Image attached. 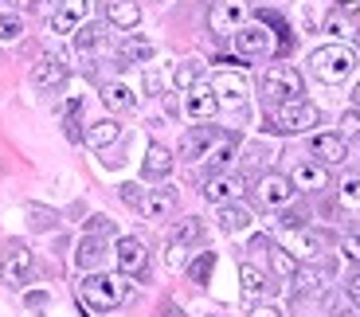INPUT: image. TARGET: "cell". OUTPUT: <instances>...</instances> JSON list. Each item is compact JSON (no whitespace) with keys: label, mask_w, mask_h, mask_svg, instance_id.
<instances>
[{"label":"cell","mask_w":360,"mask_h":317,"mask_svg":"<svg viewBox=\"0 0 360 317\" xmlns=\"http://www.w3.org/2000/svg\"><path fill=\"white\" fill-rule=\"evenodd\" d=\"M129 298V282L126 274H102V271H90L86 278L79 282V302L90 317L98 313H114L122 302Z\"/></svg>","instance_id":"6da1fadb"},{"label":"cell","mask_w":360,"mask_h":317,"mask_svg":"<svg viewBox=\"0 0 360 317\" xmlns=\"http://www.w3.org/2000/svg\"><path fill=\"white\" fill-rule=\"evenodd\" d=\"M352 71H356V51H352L349 44H325L309 55V75H314L317 82L337 86V82H345Z\"/></svg>","instance_id":"7a4b0ae2"},{"label":"cell","mask_w":360,"mask_h":317,"mask_svg":"<svg viewBox=\"0 0 360 317\" xmlns=\"http://www.w3.org/2000/svg\"><path fill=\"white\" fill-rule=\"evenodd\" d=\"M317 122H321V110H317L314 102L309 98H290V102H278V106H274L266 129L270 134H309Z\"/></svg>","instance_id":"3957f363"},{"label":"cell","mask_w":360,"mask_h":317,"mask_svg":"<svg viewBox=\"0 0 360 317\" xmlns=\"http://www.w3.org/2000/svg\"><path fill=\"white\" fill-rule=\"evenodd\" d=\"M306 94V79H302V71L290 63H270L266 71H262V98L270 102V106H278V102H290V98H302Z\"/></svg>","instance_id":"277c9868"},{"label":"cell","mask_w":360,"mask_h":317,"mask_svg":"<svg viewBox=\"0 0 360 317\" xmlns=\"http://www.w3.org/2000/svg\"><path fill=\"white\" fill-rule=\"evenodd\" d=\"M274 32H270L266 24H259V20H247L239 32H235V55L239 59H266V55H274Z\"/></svg>","instance_id":"5b68a950"},{"label":"cell","mask_w":360,"mask_h":317,"mask_svg":"<svg viewBox=\"0 0 360 317\" xmlns=\"http://www.w3.org/2000/svg\"><path fill=\"white\" fill-rule=\"evenodd\" d=\"M114 259H117V274L137 278V282L149 278V247H145L137 235H122V239H117Z\"/></svg>","instance_id":"8992f818"},{"label":"cell","mask_w":360,"mask_h":317,"mask_svg":"<svg viewBox=\"0 0 360 317\" xmlns=\"http://www.w3.org/2000/svg\"><path fill=\"white\" fill-rule=\"evenodd\" d=\"M247 20H251L247 0H212V8H207V27L216 36H235Z\"/></svg>","instance_id":"52a82bcc"},{"label":"cell","mask_w":360,"mask_h":317,"mask_svg":"<svg viewBox=\"0 0 360 317\" xmlns=\"http://www.w3.org/2000/svg\"><path fill=\"white\" fill-rule=\"evenodd\" d=\"M290 200H294V184H290V176H282V172H266V176H259V184H255V204L266 212H282L290 208Z\"/></svg>","instance_id":"ba28073f"},{"label":"cell","mask_w":360,"mask_h":317,"mask_svg":"<svg viewBox=\"0 0 360 317\" xmlns=\"http://www.w3.org/2000/svg\"><path fill=\"white\" fill-rule=\"evenodd\" d=\"M32 251H27L24 243H8L4 251H0V278H4V286H12V290H20L27 278H32Z\"/></svg>","instance_id":"9c48e42d"},{"label":"cell","mask_w":360,"mask_h":317,"mask_svg":"<svg viewBox=\"0 0 360 317\" xmlns=\"http://www.w3.org/2000/svg\"><path fill=\"white\" fill-rule=\"evenodd\" d=\"M309 157L321 161L325 169H337V164L349 161V137H341V134H314L309 137Z\"/></svg>","instance_id":"30bf717a"},{"label":"cell","mask_w":360,"mask_h":317,"mask_svg":"<svg viewBox=\"0 0 360 317\" xmlns=\"http://www.w3.org/2000/svg\"><path fill=\"white\" fill-rule=\"evenodd\" d=\"M212 94L219 98V106H243L247 94H251V82H247L243 71H216Z\"/></svg>","instance_id":"8fae6325"},{"label":"cell","mask_w":360,"mask_h":317,"mask_svg":"<svg viewBox=\"0 0 360 317\" xmlns=\"http://www.w3.org/2000/svg\"><path fill=\"white\" fill-rule=\"evenodd\" d=\"M67 79H71V63H67L63 55H55V51H47L44 59L32 67V82H36L39 91H59Z\"/></svg>","instance_id":"7c38bea8"},{"label":"cell","mask_w":360,"mask_h":317,"mask_svg":"<svg viewBox=\"0 0 360 317\" xmlns=\"http://www.w3.org/2000/svg\"><path fill=\"white\" fill-rule=\"evenodd\" d=\"M86 16H90V0H59V8L47 20H51L55 36H71V32H79L86 24Z\"/></svg>","instance_id":"4fadbf2b"},{"label":"cell","mask_w":360,"mask_h":317,"mask_svg":"<svg viewBox=\"0 0 360 317\" xmlns=\"http://www.w3.org/2000/svg\"><path fill=\"white\" fill-rule=\"evenodd\" d=\"M243 192V176L231 169L224 172H212L204 181V200H212V204H235V196Z\"/></svg>","instance_id":"5bb4252c"},{"label":"cell","mask_w":360,"mask_h":317,"mask_svg":"<svg viewBox=\"0 0 360 317\" xmlns=\"http://www.w3.org/2000/svg\"><path fill=\"white\" fill-rule=\"evenodd\" d=\"M290 184H294V192H321L329 188V169H325L321 161H297L294 172H290Z\"/></svg>","instance_id":"9a60e30c"},{"label":"cell","mask_w":360,"mask_h":317,"mask_svg":"<svg viewBox=\"0 0 360 317\" xmlns=\"http://www.w3.org/2000/svg\"><path fill=\"white\" fill-rule=\"evenodd\" d=\"M200 239H204V224H200V219H180L176 227H172L169 231V263L176 266L180 263V254L188 251V247H196Z\"/></svg>","instance_id":"2e32d148"},{"label":"cell","mask_w":360,"mask_h":317,"mask_svg":"<svg viewBox=\"0 0 360 317\" xmlns=\"http://www.w3.org/2000/svg\"><path fill=\"white\" fill-rule=\"evenodd\" d=\"M184 114L192 122H212L219 114V98L212 94V86H192L184 91Z\"/></svg>","instance_id":"e0dca14e"},{"label":"cell","mask_w":360,"mask_h":317,"mask_svg":"<svg viewBox=\"0 0 360 317\" xmlns=\"http://www.w3.org/2000/svg\"><path fill=\"white\" fill-rule=\"evenodd\" d=\"M176 200H180L176 188H149L141 196V208L137 212H141L145 219H169L172 212H176Z\"/></svg>","instance_id":"ac0fdd59"},{"label":"cell","mask_w":360,"mask_h":317,"mask_svg":"<svg viewBox=\"0 0 360 317\" xmlns=\"http://www.w3.org/2000/svg\"><path fill=\"white\" fill-rule=\"evenodd\" d=\"M216 129L212 126H192L188 134H184V141H180V157L184 161H204L207 157V149L216 145Z\"/></svg>","instance_id":"d6986e66"},{"label":"cell","mask_w":360,"mask_h":317,"mask_svg":"<svg viewBox=\"0 0 360 317\" xmlns=\"http://www.w3.org/2000/svg\"><path fill=\"white\" fill-rule=\"evenodd\" d=\"M255 20H259V24H266L270 32L278 36V44H274V55H278V59L294 51V32H290V24H286V16H282V12H274V8H259V12H255Z\"/></svg>","instance_id":"ffe728a7"},{"label":"cell","mask_w":360,"mask_h":317,"mask_svg":"<svg viewBox=\"0 0 360 317\" xmlns=\"http://www.w3.org/2000/svg\"><path fill=\"white\" fill-rule=\"evenodd\" d=\"M286 251L294 254V259L314 263L317 254H321V235H314V231H306V227H290L286 231Z\"/></svg>","instance_id":"44dd1931"},{"label":"cell","mask_w":360,"mask_h":317,"mask_svg":"<svg viewBox=\"0 0 360 317\" xmlns=\"http://www.w3.org/2000/svg\"><path fill=\"white\" fill-rule=\"evenodd\" d=\"M235 153H239V137H235V134H219L216 145L207 149L204 161H207V169H212V172H224V169H231Z\"/></svg>","instance_id":"7402d4cb"},{"label":"cell","mask_w":360,"mask_h":317,"mask_svg":"<svg viewBox=\"0 0 360 317\" xmlns=\"http://www.w3.org/2000/svg\"><path fill=\"white\" fill-rule=\"evenodd\" d=\"M106 20L122 32H129V27L141 24V4L137 0H106Z\"/></svg>","instance_id":"603a6c76"},{"label":"cell","mask_w":360,"mask_h":317,"mask_svg":"<svg viewBox=\"0 0 360 317\" xmlns=\"http://www.w3.org/2000/svg\"><path fill=\"white\" fill-rule=\"evenodd\" d=\"M82 137H86L90 149H110L122 137V126H117V118H98V122H90V129Z\"/></svg>","instance_id":"cb8c5ba5"},{"label":"cell","mask_w":360,"mask_h":317,"mask_svg":"<svg viewBox=\"0 0 360 317\" xmlns=\"http://www.w3.org/2000/svg\"><path fill=\"white\" fill-rule=\"evenodd\" d=\"M102 259H106V239H102V235H86V239L79 243V251H75V263H79L86 274L98 271Z\"/></svg>","instance_id":"d4e9b609"},{"label":"cell","mask_w":360,"mask_h":317,"mask_svg":"<svg viewBox=\"0 0 360 317\" xmlns=\"http://www.w3.org/2000/svg\"><path fill=\"white\" fill-rule=\"evenodd\" d=\"M153 55H157V47H153V39H145V36H126L122 47H117L122 63H149Z\"/></svg>","instance_id":"484cf974"},{"label":"cell","mask_w":360,"mask_h":317,"mask_svg":"<svg viewBox=\"0 0 360 317\" xmlns=\"http://www.w3.org/2000/svg\"><path fill=\"white\" fill-rule=\"evenodd\" d=\"M141 172H145V181H165L172 172V153L165 145H149V153L141 161Z\"/></svg>","instance_id":"4316f807"},{"label":"cell","mask_w":360,"mask_h":317,"mask_svg":"<svg viewBox=\"0 0 360 317\" xmlns=\"http://www.w3.org/2000/svg\"><path fill=\"white\" fill-rule=\"evenodd\" d=\"M102 102H106V110H114V114H126V110L137 106V94L126 82H106V86H102Z\"/></svg>","instance_id":"83f0119b"},{"label":"cell","mask_w":360,"mask_h":317,"mask_svg":"<svg viewBox=\"0 0 360 317\" xmlns=\"http://www.w3.org/2000/svg\"><path fill=\"white\" fill-rule=\"evenodd\" d=\"M219 227H224L227 235H235V231H247L251 227V208H243V204H219Z\"/></svg>","instance_id":"f1b7e54d"},{"label":"cell","mask_w":360,"mask_h":317,"mask_svg":"<svg viewBox=\"0 0 360 317\" xmlns=\"http://www.w3.org/2000/svg\"><path fill=\"white\" fill-rule=\"evenodd\" d=\"M325 32L333 39H352L356 36V16H349V12L341 8H329V16H325Z\"/></svg>","instance_id":"f546056e"},{"label":"cell","mask_w":360,"mask_h":317,"mask_svg":"<svg viewBox=\"0 0 360 317\" xmlns=\"http://www.w3.org/2000/svg\"><path fill=\"white\" fill-rule=\"evenodd\" d=\"M266 254H270V271L278 274V278H294L297 274V259L278 243H266Z\"/></svg>","instance_id":"4dcf8cb0"},{"label":"cell","mask_w":360,"mask_h":317,"mask_svg":"<svg viewBox=\"0 0 360 317\" xmlns=\"http://www.w3.org/2000/svg\"><path fill=\"white\" fill-rule=\"evenodd\" d=\"M239 282H243V298L247 302H255V298L266 294V278H262V271H259V266H251V263L239 266Z\"/></svg>","instance_id":"1f68e13d"},{"label":"cell","mask_w":360,"mask_h":317,"mask_svg":"<svg viewBox=\"0 0 360 317\" xmlns=\"http://www.w3.org/2000/svg\"><path fill=\"white\" fill-rule=\"evenodd\" d=\"M102 39H106V32H102V24H82L79 32H75V51L79 55H90V51H98Z\"/></svg>","instance_id":"d6a6232c"},{"label":"cell","mask_w":360,"mask_h":317,"mask_svg":"<svg viewBox=\"0 0 360 317\" xmlns=\"http://www.w3.org/2000/svg\"><path fill=\"white\" fill-rule=\"evenodd\" d=\"M212 271H216V251H200L196 259L188 263V278L200 282V286H204V282H212Z\"/></svg>","instance_id":"836d02e7"},{"label":"cell","mask_w":360,"mask_h":317,"mask_svg":"<svg viewBox=\"0 0 360 317\" xmlns=\"http://www.w3.org/2000/svg\"><path fill=\"white\" fill-rule=\"evenodd\" d=\"M172 82H176V91H192V86H200V63L196 59H184V63L172 71Z\"/></svg>","instance_id":"e575fe53"},{"label":"cell","mask_w":360,"mask_h":317,"mask_svg":"<svg viewBox=\"0 0 360 317\" xmlns=\"http://www.w3.org/2000/svg\"><path fill=\"white\" fill-rule=\"evenodd\" d=\"M321 290V274L317 271H302L297 266V274H294V298H309V294H317Z\"/></svg>","instance_id":"d590c367"},{"label":"cell","mask_w":360,"mask_h":317,"mask_svg":"<svg viewBox=\"0 0 360 317\" xmlns=\"http://www.w3.org/2000/svg\"><path fill=\"white\" fill-rule=\"evenodd\" d=\"M337 200H341V208L360 212V176H345L341 188H337Z\"/></svg>","instance_id":"8d00e7d4"},{"label":"cell","mask_w":360,"mask_h":317,"mask_svg":"<svg viewBox=\"0 0 360 317\" xmlns=\"http://www.w3.org/2000/svg\"><path fill=\"white\" fill-rule=\"evenodd\" d=\"M24 36V20L16 12H0V44H16Z\"/></svg>","instance_id":"74e56055"},{"label":"cell","mask_w":360,"mask_h":317,"mask_svg":"<svg viewBox=\"0 0 360 317\" xmlns=\"http://www.w3.org/2000/svg\"><path fill=\"white\" fill-rule=\"evenodd\" d=\"M27 224L36 227V231H51V227L59 224V216H55L51 208H39V204H32V208H27Z\"/></svg>","instance_id":"f35d334b"},{"label":"cell","mask_w":360,"mask_h":317,"mask_svg":"<svg viewBox=\"0 0 360 317\" xmlns=\"http://www.w3.org/2000/svg\"><path fill=\"white\" fill-rule=\"evenodd\" d=\"M79 110H82V98H71L67 102V118H63V129L71 141H82V129H79Z\"/></svg>","instance_id":"ab89813d"},{"label":"cell","mask_w":360,"mask_h":317,"mask_svg":"<svg viewBox=\"0 0 360 317\" xmlns=\"http://www.w3.org/2000/svg\"><path fill=\"white\" fill-rule=\"evenodd\" d=\"M86 235H102V239H110V235H114V224H110L106 216H90V224H86Z\"/></svg>","instance_id":"60d3db41"},{"label":"cell","mask_w":360,"mask_h":317,"mask_svg":"<svg viewBox=\"0 0 360 317\" xmlns=\"http://www.w3.org/2000/svg\"><path fill=\"white\" fill-rule=\"evenodd\" d=\"M341 254L349 263H360V231H352V235L341 239Z\"/></svg>","instance_id":"b9f144b4"},{"label":"cell","mask_w":360,"mask_h":317,"mask_svg":"<svg viewBox=\"0 0 360 317\" xmlns=\"http://www.w3.org/2000/svg\"><path fill=\"white\" fill-rule=\"evenodd\" d=\"M341 137H360V106L341 118Z\"/></svg>","instance_id":"7bdbcfd3"},{"label":"cell","mask_w":360,"mask_h":317,"mask_svg":"<svg viewBox=\"0 0 360 317\" xmlns=\"http://www.w3.org/2000/svg\"><path fill=\"white\" fill-rule=\"evenodd\" d=\"M141 196H145V192L137 188V184H122V200H126L129 208H141Z\"/></svg>","instance_id":"ee69618b"},{"label":"cell","mask_w":360,"mask_h":317,"mask_svg":"<svg viewBox=\"0 0 360 317\" xmlns=\"http://www.w3.org/2000/svg\"><path fill=\"white\" fill-rule=\"evenodd\" d=\"M145 91L161 94V75H157V71H145Z\"/></svg>","instance_id":"f6af8a7d"},{"label":"cell","mask_w":360,"mask_h":317,"mask_svg":"<svg viewBox=\"0 0 360 317\" xmlns=\"http://www.w3.org/2000/svg\"><path fill=\"white\" fill-rule=\"evenodd\" d=\"M333 8L349 12V16H360V0H333Z\"/></svg>","instance_id":"bcb514c9"},{"label":"cell","mask_w":360,"mask_h":317,"mask_svg":"<svg viewBox=\"0 0 360 317\" xmlns=\"http://www.w3.org/2000/svg\"><path fill=\"white\" fill-rule=\"evenodd\" d=\"M24 302H27V309H44V306H47V294H44V290H36V294H27Z\"/></svg>","instance_id":"7dc6e473"},{"label":"cell","mask_w":360,"mask_h":317,"mask_svg":"<svg viewBox=\"0 0 360 317\" xmlns=\"http://www.w3.org/2000/svg\"><path fill=\"white\" fill-rule=\"evenodd\" d=\"M32 8H36V12H44V16H51V12L59 8V0H32Z\"/></svg>","instance_id":"c3c4849f"},{"label":"cell","mask_w":360,"mask_h":317,"mask_svg":"<svg viewBox=\"0 0 360 317\" xmlns=\"http://www.w3.org/2000/svg\"><path fill=\"white\" fill-rule=\"evenodd\" d=\"M251 317H282V309L278 306H255Z\"/></svg>","instance_id":"681fc988"},{"label":"cell","mask_w":360,"mask_h":317,"mask_svg":"<svg viewBox=\"0 0 360 317\" xmlns=\"http://www.w3.org/2000/svg\"><path fill=\"white\" fill-rule=\"evenodd\" d=\"M349 298L360 306V274H352V278H349Z\"/></svg>","instance_id":"f907efd6"},{"label":"cell","mask_w":360,"mask_h":317,"mask_svg":"<svg viewBox=\"0 0 360 317\" xmlns=\"http://www.w3.org/2000/svg\"><path fill=\"white\" fill-rule=\"evenodd\" d=\"M352 106H360V82L352 86Z\"/></svg>","instance_id":"816d5d0a"},{"label":"cell","mask_w":360,"mask_h":317,"mask_svg":"<svg viewBox=\"0 0 360 317\" xmlns=\"http://www.w3.org/2000/svg\"><path fill=\"white\" fill-rule=\"evenodd\" d=\"M12 4H16V8H32V0H12Z\"/></svg>","instance_id":"f5cc1de1"}]
</instances>
